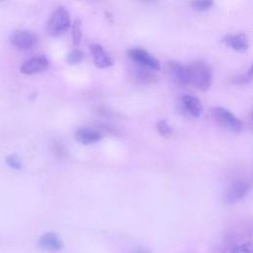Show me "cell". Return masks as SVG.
I'll return each instance as SVG.
<instances>
[{"mask_svg":"<svg viewBox=\"0 0 253 253\" xmlns=\"http://www.w3.org/2000/svg\"><path fill=\"white\" fill-rule=\"evenodd\" d=\"M48 64L49 61L44 55H36L26 60L22 64L20 71L26 75H33L45 70Z\"/></svg>","mask_w":253,"mask_h":253,"instance_id":"7","label":"cell"},{"mask_svg":"<svg viewBox=\"0 0 253 253\" xmlns=\"http://www.w3.org/2000/svg\"><path fill=\"white\" fill-rule=\"evenodd\" d=\"M127 54L130 59H132L134 62H137L138 64H140L141 66L147 69H151V70L160 69V63L158 59L143 48H137V47L130 48L128 49Z\"/></svg>","mask_w":253,"mask_h":253,"instance_id":"6","label":"cell"},{"mask_svg":"<svg viewBox=\"0 0 253 253\" xmlns=\"http://www.w3.org/2000/svg\"><path fill=\"white\" fill-rule=\"evenodd\" d=\"M75 136L78 142L84 145H89L98 142L102 138V133L91 126H81L79 127L76 132Z\"/></svg>","mask_w":253,"mask_h":253,"instance_id":"11","label":"cell"},{"mask_svg":"<svg viewBox=\"0 0 253 253\" xmlns=\"http://www.w3.org/2000/svg\"><path fill=\"white\" fill-rule=\"evenodd\" d=\"M249 189L250 186L248 182L241 179L234 180L224 190L223 201L226 204H235L246 197Z\"/></svg>","mask_w":253,"mask_h":253,"instance_id":"4","label":"cell"},{"mask_svg":"<svg viewBox=\"0 0 253 253\" xmlns=\"http://www.w3.org/2000/svg\"><path fill=\"white\" fill-rule=\"evenodd\" d=\"M251 78H252V67L250 66V68L248 69V71L246 73L237 76L233 80V82L234 83H248L251 81Z\"/></svg>","mask_w":253,"mask_h":253,"instance_id":"21","label":"cell"},{"mask_svg":"<svg viewBox=\"0 0 253 253\" xmlns=\"http://www.w3.org/2000/svg\"><path fill=\"white\" fill-rule=\"evenodd\" d=\"M182 104L184 109L194 118H199L204 112L201 100L193 95H185L182 97Z\"/></svg>","mask_w":253,"mask_h":253,"instance_id":"13","label":"cell"},{"mask_svg":"<svg viewBox=\"0 0 253 253\" xmlns=\"http://www.w3.org/2000/svg\"><path fill=\"white\" fill-rule=\"evenodd\" d=\"M168 70L172 78L179 84H189V71L188 66L178 61L168 62Z\"/></svg>","mask_w":253,"mask_h":253,"instance_id":"12","label":"cell"},{"mask_svg":"<svg viewBox=\"0 0 253 253\" xmlns=\"http://www.w3.org/2000/svg\"><path fill=\"white\" fill-rule=\"evenodd\" d=\"M5 161L9 167L16 169V170H20L23 167L22 159L17 154H9L8 156H6Z\"/></svg>","mask_w":253,"mask_h":253,"instance_id":"17","label":"cell"},{"mask_svg":"<svg viewBox=\"0 0 253 253\" xmlns=\"http://www.w3.org/2000/svg\"><path fill=\"white\" fill-rule=\"evenodd\" d=\"M213 5L212 1L202 0V1H193L191 2V6L196 11H206L210 9Z\"/></svg>","mask_w":253,"mask_h":253,"instance_id":"19","label":"cell"},{"mask_svg":"<svg viewBox=\"0 0 253 253\" xmlns=\"http://www.w3.org/2000/svg\"><path fill=\"white\" fill-rule=\"evenodd\" d=\"M71 26L69 12L62 6L53 10L46 23V31L52 37L64 34Z\"/></svg>","mask_w":253,"mask_h":253,"instance_id":"2","label":"cell"},{"mask_svg":"<svg viewBox=\"0 0 253 253\" xmlns=\"http://www.w3.org/2000/svg\"><path fill=\"white\" fill-rule=\"evenodd\" d=\"M90 51L96 67L100 69L108 68L113 65V60L106 52L104 47L98 43H92L90 45Z\"/></svg>","mask_w":253,"mask_h":253,"instance_id":"10","label":"cell"},{"mask_svg":"<svg viewBox=\"0 0 253 253\" xmlns=\"http://www.w3.org/2000/svg\"><path fill=\"white\" fill-rule=\"evenodd\" d=\"M39 246L49 252H56L62 249L63 241L60 236L52 231L42 234L39 240Z\"/></svg>","mask_w":253,"mask_h":253,"instance_id":"9","label":"cell"},{"mask_svg":"<svg viewBox=\"0 0 253 253\" xmlns=\"http://www.w3.org/2000/svg\"><path fill=\"white\" fill-rule=\"evenodd\" d=\"M72 40L74 45H79L81 39H82V25H81V20L76 18L73 23H72Z\"/></svg>","mask_w":253,"mask_h":253,"instance_id":"14","label":"cell"},{"mask_svg":"<svg viewBox=\"0 0 253 253\" xmlns=\"http://www.w3.org/2000/svg\"><path fill=\"white\" fill-rule=\"evenodd\" d=\"M131 253H149L146 249H142V248H139V249H136L135 251L131 252Z\"/></svg>","mask_w":253,"mask_h":253,"instance_id":"22","label":"cell"},{"mask_svg":"<svg viewBox=\"0 0 253 253\" xmlns=\"http://www.w3.org/2000/svg\"><path fill=\"white\" fill-rule=\"evenodd\" d=\"M189 71V83H191L196 89L206 92L211 85L212 72L211 66L203 61L196 60L188 65Z\"/></svg>","mask_w":253,"mask_h":253,"instance_id":"1","label":"cell"},{"mask_svg":"<svg viewBox=\"0 0 253 253\" xmlns=\"http://www.w3.org/2000/svg\"><path fill=\"white\" fill-rule=\"evenodd\" d=\"M37 36L28 30L14 31L10 36V42L20 50H28L36 45Z\"/></svg>","mask_w":253,"mask_h":253,"instance_id":"5","label":"cell"},{"mask_svg":"<svg viewBox=\"0 0 253 253\" xmlns=\"http://www.w3.org/2000/svg\"><path fill=\"white\" fill-rule=\"evenodd\" d=\"M211 117L213 121L225 130H228L234 133H239L243 129V123L225 108H222V107L212 108Z\"/></svg>","mask_w":253,"mask_h":253,"instance_id":"3","label":"cell"},{"mask_svg":"<svg viewBox=\"0 0 253 253\" xmlns=\"http://www.w3.org/2000/svg\"><path fill=\"white\" fill-rule=\"evenodd\" d=\"M221 42L228 47L238 52H245L249 48V38L244 33L235 35H226Z\"/></svg>","mask_w":253,"mask_h":253,"instance_id":"8","label":"cell"},{"mask_svg":"<svg viewBox=\"0 0 253 253\" xmlns=\"http://www.w3.org/2000/svg\"><path fill=\"white\" fill-rule=\"evenodd\" d=\"M227 253H252V245L250 242L243 243L240 245H235L231 247Z\"/></svg>","mask_w":253,"mask_h":253,"instance_id":"20","label":"cell"},{"mask_svg":"<svg viewBox=\"0 0 253 253\" xmlns=\"http://www.w3.org/2000/svg\"><path fill=\"white\" fill-rule=\"evenodd\" d=\"M136 71H137V72H136L135 78H136V80H137L138 82H140V83H142V84L151 83L152 81H155V79H156L155 75H154L152 72H150V71H148V70H146V69L138 68Z\"/></svg>","mask_w":253,"mask_h":253,"instance_id":"15","label":"cell"},{"mask_svg":"<svg viewBox=\"0 0 253 253\" xmlns=\"http://www.w3.org/2000/svg\"><path fill=\"white\" fill-rule=\"evenodd\" d=\"M156 128H157V131L164 137H170L174 132L172 126L169 125L168 121L166 120L158 121L156 124Z\"/></svg>","mask_w":253,"mask_h":253,"instance_id":"16","label":"cell"},{"mask_svg":"<svg viewBox=\"0 0 253 253\" xmlns=\"http://www.w3.org/2000/svg\"><path fill=\"white\" fill-rule=\"evenodd\" d=\"M83 58H84L83 52L80 49H74L68 53L66 60L70 65H75L80 63L83 60Z\"/></svg>","mask_w":253,"mask_h":253,"instance_id":"18","label":"cell"}]
</instances>
